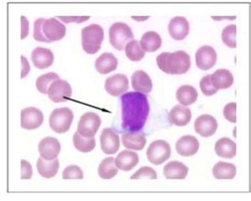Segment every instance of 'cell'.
Listing matches in <instances>:
<instances>
[{"label": "cell", "mask_w": 251, "mask_h": 201, "mask_svg": "<svg viewBox=\"0 0 251 201\" xmlns=\"http://www.w3.org/2000/svg\"><path fill=\"white\" fill-rule=\"evenodd\" d=\"M121 126L127 132H139L150 115L148 97L140 92H127L121 97Z\"/></svg>", "instance_id": "cell-1"}, {"label": "cell", "mask_w": 251, "mask_h": 201, "mask_svg": "<svg viewBox=\"0 0 251 201\" xmlns=\"http://www.w3.org/2000/svg\"><path fill=\"white\" fill-rule=\"evenodd\" d=\"M156 62L158 68L167 75H183L191 67L190 55L184 51L161 53L157 56Z\"/></svg>", "instance_id": "cell-2"}, {"label": "cell", "mask_w": 251, "mask_h": 201, "mask_svg": "<svg viewBox=\"0 0 251 201\" xmlns=\"http://www.w3.org/2000/svg\"><path fill=\"white\" fill-rule=\"evenodd\" d=\"M104 39V30L101 25L92 24L82 29V47L87 54H96L100 51Z\"/></svg>", "instance_id": "cell-3"}, {"label": "cell", "mask_w": 251, "mask_h": 201, "mask_svg": "<svg viewBox=\"0 0 251 201\" xmlns=\"http://www.w3.org/2000/svg\"><path fill=\"white\" fill-rule=\"evenodd\" d=\"M133 39L134 33L126 24L116 23L109 28V43L118 51H122Z\"/></svg>", "instance_id": "cell-4"}, {"label": "cell", "mask_w": 251, "mask_h": 201, "mask_svg": "<svg viewBox=\"0 0 251 201\" xmlns=\"http://www.w3.org/2000/svg\"><path fill=\"white\" fill-rule=\"evenodd\" d=\"M72 121H74V112L68 107H63L51 112L49 125L51 129L56 133H65L70 129Z\"/></svg>", "instance_id": "cell-5"}, {"label": "cell", "mask_w": 251, "mask_h": 201, "mask_svg": "<svg viewBox=\"0 0 251 201\" xmlns=\"http://www.w3.org/2000/svg\"><path fill=\"white\" fill-rule=\"evenodd\" d=\"M171 146L164 140H156L147 151V157L151 163L160 165L171 157Z\"/></svg>", "instance_id": "cell-6"}, {"label": "cell", "mask_w": 251, "mask_h": 201, "mask_svg": "<svg viewBox=\"0 0 251 201\" xmlns=\"http://www.w3.org/2000/svg\"><path fill=\"white\" fill-rule=\"evenodd\" d=\"M101 118L97 113L86 112L81 117L77 124V132L85 138H95L101 126Z\"/></svg>", "instance_id": "cell-7"}, {"label": "cell", "mask_w": 251, "mask_h": 201, "mask_svg": "<svg viewBox=\"0 0 251 201\" xmlns=\"http://www.w3.org/2000/svg\"><path fill=\"white\" fill-rule=\"evenodd\" d=\"M47 95L54 103L66 102L72 96V88L67 80L58 78L50 85Z\"/></svg>", "instance_id": "cell-8"}, {"label": "cell", "mask_w": 251, "mask_h": 201, "mask_svg": "<svg viewBox=\"0 0 251 201\" xmlns=\"http://www.w3.org/2000/svg\"><path fill=\"white\" fill-rule=\"evenodd\" d=\"M195 60L198 68L206 71L215 66L217 60V54L212 47L202 46L196 51Z\"/></svg>", "instance_id": "cell-9"}, {"label": "cell", "mask_w": 251, "mask_h": 201, "mask_svg": "<svg viewBox=\"0 0 251 201\" xmlns=\"http://www.w3.org/2000/svg\"><path fill=\"white\" fill-rule=\"evenodd\" d=\"M62 146L59 141L53 137H47L43 139L38 144V151L41 158L52 161L57 158V156L61 152Z\"/></svg>", "instance_id": "cell-10"}, {"label": "cell", "mask_w": 251, "mask_h": 201, "mask_svg": "<svg viewBox=\"0 0 251 201\" xmlns=\"http://www.w3.org/2000/svg\"><path fill=\"white\" fill-rule=\"evenodd\" d=\"M44 122L43 112L35 107H28L22 110V127L24 129H37Z\"/></svg>", "instance_id": "cell-11"}, {"label": "cell", "mask_w": 251, "mask_h": 201, "mask_svg": "<svg viewBox=\"0 0 251 201\" xmlns=\"http://www.w3.org/2000/svg\"><path fill=\"white\" fill-rule=\"evenodd\" d=\"M105 90L110 96L119 97L128 90V78L125 75H115L105 80Z\"/></svg>", "instance_id": "cell-12"}, {"label": "cell", "mask_w": 251, "mask_h": 201, "mask_svg": "<svg viewBox=\"0 0 251 201\" xmlns=\"http://www.w3.org/2000/svg\"><path fill=\"white\" fill-rule=\"evenodd\" d=\"M44 34L49 42H57L66 35V26L56 18L46 19L44 23Z\"/></svg>", "instance_id": "cell-13"}, {"label": "cell", "mask_w": 251, "mask_h": 201, "mask_svg": "<svg viewBox=\"0 0 251 201\" xmlns=\"http://www.w3.org/2000/svg\"><path fill=\"white\" fill-rule=\"evenodd\" d=\"M195 131L203 138L212 137L217 130V121L210 115L198 117L194 123Z\"/></svg>", "instance_id": "cell-14"}, {"label": "cell", "mask_w": 251, "mask_h": 201, "mask_svg": "<svg viewBox=\"0 0 251 201\" xmlns=\"http://www.w3.org/2000/svg\"><path fill=\"white\" fill-rule=\"evenodd\" d=\"M101 149L106 155H114L120 149V139L118 133L110 128L103 129L101 137Z\"/></svg>", "instance_id": "cell-15"}, {"label": "cell", "mask_w": 251, "mask_h": 201, "mask_svg": "<svg viewBox=\"0 0 251 201\" xmlns=\"http://www.w3.org/2000/svg\"><path fill=\"white\" fill-rule=\"evenodd\" d=\"M32 63L37 69H47L52 66L54 62V55L52 51L48 48H43V47H37L32 51L31 54Z\"/></svg>", "instance_id": "cell-16"}, {"label": "cell", "mask_w": 251, "mask_h": 201, "mask_svg": "<svg viewBox=\"0 0 251 201\" xmlns=\"http://www.w3.org/2000/svg\"><path fill=\"white\" fill-rule=\"evenodd\" d=\"M190 31V25L187 18L176 16L171 19L169 24V33L171 37L175 40H182L187 37Z\"/></svg>", "instance_id": "cell-17"}, {"label": "cell", "mask_w": 251, "mask_h": 201, "mask_svg": "<svg viewBox=\"0 0 251 201\" xmlns=\"http://www.w3.org/2000/svg\"><path fill=\"white\" fill-rule=\"evenodd\" d=\"M200 150V141L193 136H183L176 142V151L182 157H192Z\"/></svg>", "instance_id": "cell-18"}, {"label": "cell", "mask_w": 251, "mask_h": 201, "mask_svg": "<svg viewBox=\"0 0 251 201\" xmlns=\"http://www.w3.org/2000/svg\"><path fill=\"white\" fill-rule=\"evenodd\" d=\"M139 163V156L136 151H123L119 152L117 158H115V164L118 170L124 172H129Z\"/></svg>", "instance_id": "cell-19"}, {"label": "cell", "mask_w": 251, "mask_h": 201, "mask_svg": "<svg viewBox=\"0 0 251 201\" xmlns=\"http://www.w3.org/2000/svg\"><path fill=\"white\" fill-rule=\"evenodd\" d=\"M131 86L136 92L140 93H149L153 89V83L147 72L142 70L136 71L133 75H131Z\"/></svg>", "instance_id": "cell-20"}, {"label": "cell", "mask_w": 251, "mask_h": 201, "mask_svg": "<svg viewBox=\"0 0 251 201\" xmlns=\"http://www.w3.org/2000/svg\"><path fill=\"white\" fill-rule=\"evenodd\" d=\"M122 144L127 150L142 151L147 144V138L143 132H125L122 135Z\"/></svg>", "instance_id": "cell-21"}, {"label": "cell", "mask_w": 251, "mask_h": 201, "mask_svg": "<svg viewBox=\"0 0 251 201\" xmlns=\"http://www.w3.org/2000/svg\"><path fill=\"white\" fill-rule=\"evenodd\" d=\"M96 69L101 75H108L118 67V59L112 53H103L96 59Z\"/></svg>", "instance_id": "cell-22"}, {"label": "cell", "mask_w": 251, "mask_h": 201, "mask_svg": "<svg viewBox=\"0 0 251 201\" xmlns=\"http://www.w3.org/2000/svg\"><path fill=\"white\" fill-rule=\"evenodd\" d=\"M189 167L179 161H171L163 167V175L167 179H186Z\"/></svg>", "instance_id": "cell-23"}, {"label": "cell", "mask_w": 251, "mask_h": 201, "mask_svg": "<svg viewBox=\"0 0 251 201\" xmlns=\"http://www.w3.org/2000/svg\"><path fill=\"white\" fill-rule=\"evenodd\" d=\"M210 80L216 90L227 89L233 84V75L227 69H219L210 75Z\"/></svg>", "instance_id": "cell-24"}, {"label": "cell", "mask_w": 251, "mask_h": 201, "mask_svg": "<svg viewBox=\"0 0 251 201\" xmlns=\"http://www.w3.org/2000/svg\"><path fill=\"white\" fill-rule=\"evenodd\" d=\"M192 112L186 106L176 105L170 111V120L176 126H186L190 123Z\"/></svg>", "instance_id": "cell-25"}, {"label": "cell", "mask_w": 251, "mask_h": 201, "mask_svg": "<svg viewBox=\"0 0 251 201\" xmlns=\"http://www.w3.org/2000/svg\"><path fill=\"white\" fill-rule=\"evenodd\" d=\"M216 155L224 159H232L236 155V143L229 138H222L215 143Z\"/></svg>", "instance_id": "cell-26"}, {"label": "cell", "mask_w": 251, "mask_h": 201, "mask_svg": "<svg viewBox=\"0 0 251 201\" xmlns=\"http://www.w3.org/2000/svg\"><path fill=\"white\" fill-rule=\"evenodd\" d=\"M162 45L161 36L157 32L149 31L140 39V46L144 52H156Z\"/></svg>", "instance_id": "cell-27"}, {"label": "cell", "mask_w": 251, "mask_h": 201, "mask_svg": "<svg viewBox=\"0 0 251 201\" xmlns=\"http://www.w3.org/2000/svg\"><path fill=\"white\" fill-rule=\"evenodd\" d=\"M36 167H37V172L39 173V175L43 176L44 178L51 179L54 176H56V174L59 169V161H58V159L47 161L43 158H39L37 160Z\"/></svg>", "instance_id": "cell-28"}, {"label": "cell", "mask_w": 251, "mask_h": 201, "mask_svg": "<svg viewBox=\"0 0 251 201\" xmlns=\"http://www.w3.org/2000/svg\"><path fill=\"white\" fill-rule=\"evenodd\" d=\"M198 98V92L193 86L183 85L176 91V99L182 106L192 105L196 102Z\"/></svg>", "instance_id": "cell-29"}, {"label": "cell", "mask_w": 251, "mask_h": 201, "mask_svg": "<svg viewBox=\"0 0 251 201\" xmlns=\"http://www.w3.org/2000/svg\"><path fill=\"white\" fill-rule=\"evenodd\" d=\"M236 175V167L232 163L217 162L213 167L215 179H233Z\"/></svg>", "instance_id": "cell-30"}, {"label": "cell", "mask_w": 251, "mask_h": 201, "mask_svg": "<svg viewBox=\"0 0 251 201\" xmlns=\"http://www.w3.org/2000/svg\"><path fill=\"white\" fill-rule=\"evenodd\" d=\"M98 174L102 179H111L118 174V169L115 164V158L108 157L102 160L98 167Z\"/></svg>", "instance_id": "cell-31"}, {"label": "cell", "mask_w": 251, "mask_h": 201, "mask_svg": "<svg viewBox=\"0 0 251 201\" xmlns=\"http://www.w3.org/2000/svg\"><path fill=\"white\" fill-rule=\"evenodd\" d=\"M72 141H74V145L75 149L81 152H89L91 151H94L96 147L95 138H85L81 136L77 131L75 132Z\"/></svg>", "instance_id": "cell-32"}, {"label": "cell", "mask_w": 251, "mask_h": 201, "mask_svg": "<svg viewBox=\"0 0 251 201\" xmlns=\"http://www.w3.org/2000/svg\"><path fill=\"white\" fill-rule=\"evenodd\" d=\"M125 54L133 62H140L144 57L145 52L142 50L140 43L138 40H130V42L125 46Z\"/></svg>", "instance_id": "cell-33"}, {"label": "cell", "mask_w": 251, "mask_h": 201, "mask_svg": "<svg viewBox=\"0 0 251 201\" xmlns=\"http://www.w3.org/2000/svg\"><path fill=\"white\" fill-rule=\"evenodd\" d=\"M58 78V75H56L54 72L46 73V75H41L36 79V88L39 92L43 93V95H47L50 85Z\"/></svg>", "instance_id": "cell-34"}, {"label": "cell", "mask_w": 251, "mask_h": 201, "mask_svg": "<svg viewBox=\"0 0 251 201\" xmlns=\"http://www.w3.org/2000/svg\"><path fill=\"white\" fill-rule=\"evenodd\" d=\"M222 39L224 44L229 48H236V25H229L222 32Z\"/></svg>", "instance_id": "cell-35"}, {"label": "cell", "mask_w": 251, "mask_h": 201, "mask_svg": "<svg viewBox=\"0 0 251 201\" xmlns=\"http://www.w3.org/2000/svg\"><path fill=\"white\" fill-rule=\"evenodd\" d=\"M45 18H38L35 20L34 23V29H33V37H34L35 40L37 42H42V43H50L49 40L45 37L44 34V23H45Z\"/></svg>", "instance_id": "cell-36"}, {"label": "cell", "mask_w": 251, "mask_h": 201, "mask_svg": "<svg viewBox=\"0 0 251 201\" xmlns=\"http://www.w3.org/2000/svg\"><path fill=\"white\" fill-rule=\"evenodd\" d=\"M83 171L77 165H69L63 172V179H83Z\"/></svg>", "instance_id": "cell-37"}, {"label": "cell", "mask_w": 251, "mask_h": 201, "mask_svg": "<svg viewBox=\"0 0 251 201\" xmlns=\"http://www.w3.org/2000/svg\"><path fill=\"white\" fill-rule=\"evenodd\" d=\"M157 173L149 166H143L139 171H137L133 176H130L131 180L135 179H142V178H149V179H157Z\"/></svg>", "instance_id": "cell-38"}, {"label": "cell", "mask_w": 251, "mask_h": 201, "mask_svg": "<svg viewBox=\"0 0 251 201\" xmlns=\"http://www.w3.org/2000/svg\"><path fill=\"white\" fill-rule=\"evenodd\" d=\"M200 87H201V90L202 91L203 95L207 96V97L213 96V95H215V93L217 92V90L213 87L212 83H211L210 75L203 76V77L201 79Z\"/></svg>", "instance_id": "cell-39"}, {"label": "cell", "mask_w": 251, "mask_h": 201, "mask_svg": "<svg viewBox=\"0 0 251 201\" xmlns=\"http://www.w3.org/2000/svg\"><path fill=\"white\" fill-rule=\"evenodd\" d=\"M224 117L231 123H236V103H229L224 108Z\"/></svg>", "instance_id": "cell-40"}, {"label": "cell", "mask_w": 251, "mask_h": 201, "mask_svg": "<svg viewBox=\"0 0 251 201\" xmlns=\"http://www.w3.org/2000/svg\"><path fill=\"white\" fill-rule=\"evenodd\" d=\"M33 176V171H32V165L28 162L27 160L23 159L22 160V179H31Z\"/></svg>", "instance_id": "cell-41"}, {"label": "cell", "mask_w": 251, "mask_h": 201, "mask_svg": "<svg viewBox=\"0 0 251 201\" xmlns=\"http://www.w3.org/2000/svg\"><path fill=\"white\" fill-rule=\"evenodd\" d=\"M65 24H70V23H76V24H82L86 20H88L89 16H59L58 17Z\"/></svg>", "instance_id": "cell-42"}, {"label": "cell", "mask_w": 251, "mask_h": 201, "mask_svg": "<svg viewBox=\"0 0 251 201\" xmlns=\"http://www.w3.org/2000/svg\"><path fill=\"white\" fill-rule=\"evenodd\" d=\"M29 34V20L25 16H22V39H25Z\"/></svg>", "instance_id": "cell-43"}, {"label": "cell", "mask_w": 251, "mask_h": 201, "mask_svg": "<svg viewBox=\"0 0 251 201\" xmlns=\"http://www.w3.org/2000/svg\"><path fill=\"white\" fill-rule=\"evenodd\" d=\"M21 57H22V78H25L30 72V65H29L28 59L24 55H22Z\"/></svg>", "instance_id": "cell-44"}, {"label": "cell", "mask_w": 251, "mask_h": 201, "mask_svg": "<svg viewBox=\"0 0 251 201\" xmlns=\"http://www.w3.org/2000/svg\"><path fill=\"white\" fill-rule=\"evenodd\" d=\"M133 19H136V20H147V19H149V17L148 16H145V17H133Z\"/></svg>", "instance_id": "cell-45"}]
</instances>
